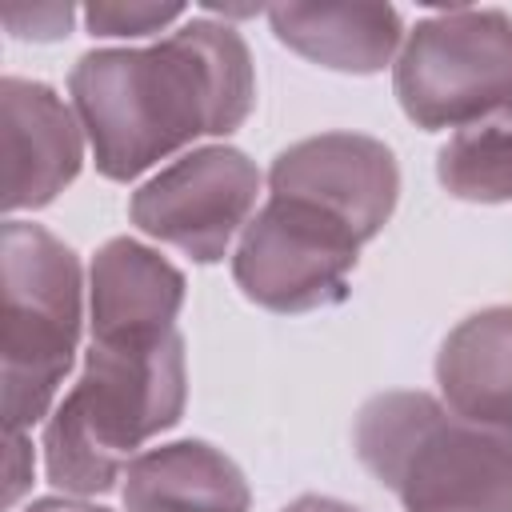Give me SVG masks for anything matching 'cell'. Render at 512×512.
<instances>
[{"instance_id":"7","label":"cell","mask_w":512,"mask_h":512,"mask_svg":"<svg viewBox=\"0 0 512 512\" xmlns=\"http://www.w3.org/2000/svg\"><path fill=\"white\" fill-rule=\"evenodd\" d=\"M256 192L260 172L244 152L224 144L200 148L132 196V224L208 264L220 260L232 236L248 224Z\"/></svg>"},{"instance_id":"17","label":"cell","mask_w":512,"mask_h":512,"mask_svg":"<svg viewBox=\"0 0 512 512\" xmlns=\"http://www.w3.org/2000/svg\"><path fill=\"white\" fill-rule=\"evenodd\" d=\"M32 480V448L24 440V432H8V488H4V500L12 504Z\"/></svg>"},{"instance_id":"5","label":"cell","mask_w":512,"mask_h":512,"mask_svg":"<svg viewBox=\"0 0 512 512\" xmlns=\"http://www.w3.org/2000/svg\"><path fill=\"white\" fill-rule=\"evenodd\" d=\"M396 96L420 128L472 124L512 100V20L496 8L436 12L408 32Z\"/></svg>"},{"instance_id":"13","label":"cell","mask_w":512,"mask_h":512,"mask_svg":"<svg viewBox=\"0 0 512 512\" xmlns=\"http://www.w3.org/2000/svg\"><path fill=\"white\" fill-rule=\"evenodd\" d=\"M268 20L288 48L340 72H376L400 44V16L388 4H280Z\"/></svg>"},{"instance_id":"10","label":"cell","mask_w":512,"mask_h":512,"mask_svg":"<svg viewBox=\"0 0 512 512\" xmlns=\"http://www.w3.org/2000/svg\"><path fill=\"white\" fill-rule=\"evenodd\" d=\"M92 340L148 344L172 332L184 276L136 240H108L92 260Z\"/></svg>"},{"instance_id":"2","label":"cell","mask_w":512,"mask_h":512,"mask_svg":"<svg viewBox=\"0 0 512 512\" xmlns=\"http://www.w3.org/2000/svg\"><path fill=\"white\" fill-rule=\"evenodd\" d=\"M184 408V344L176 332L148 344H96L80 380L44 432L48 480L76 496L108 492L124 456L176 424Z\"/></svg>"},{"instance_id":"4","label":"cell","mask_w":512,"mask_h":512,"mask_svg":"<svg viewBox=\"0 0 512 512\" xmlns=\"http://www.w3.org/2000/svg\"><path fill=\"white\" fill-rule=\"evenodd\" d=\"M4 316H0V364H4V428L24 432L36 424L80 336V264L40 224H4Z\"/></svg>"},{"instance_id":"1","label":"cell","mask_w":512,"mask_h":512,"mask_svg":"<svg viewBox=\"0 0 512 512\" xmlns=\"http://www.w3.org/2000/svg\"><path fill=\"white\" fill-rule=\"evenodd\" d=\"M72 100L108 180H132L204 132H232L252 108V60L228 24L192 20L152 48L88 52Z\"/></svg>"},{"instance_id":"15","label":"cell","mask_w":512,"mask_h":512,"mask_svg":"<svg viewBox=\"0 0 512 512\" xmlns=\"http://www.w3.org/2000/svg\"><path fill=\"white\" fill-rule=\"evenodd\" d=\"M180 12V4H88L84 20L96 36H144L172 24Z\"/></svg>"},{"instance_id":"19","label":"cell","mask_w":512,"mask_h":512,"mask_svg":"<svg viewBox=\"0 0 512 512\" xmlns=\"http://www.w3.org/2000/svg\"><path fill=\"white\" fill-rule=\"evenodd\" d=\"M28 512H108V508L80 504V500H40V504H32Z\"/></svg>"},{"instance_id":"18","label":"cell","mask_w":512,"mask_h":512,"mask_svg":"<svg viewBox=\"0 0 512 512\" xmlns=\"http://www.w3.org/2000/svg\"><path fill=\"white\" fill-rule=\"evenodd\" d=\"M284 512H360V508L340 504V500H328V496H300V500L288 504Z\"/></svg>"},{"instance_id":"11","label":"cell","mask_w":512,"mask_h":512,"mask_svg":"<svg viewBox=\"0 0 512 512\" xmlns=\"http://www.w3.org/2000/svg\"><path fill=\"white\" fill-rule=\"evenodd\" d=\"M124 508L128 512H248V484L224 452L200 440H180L128 460Z\"/></svg>"},{"instance_id":"6","label":"cell","mask_w":512,"mask_h":512,"mask_svg":"<svg viewBox=\"0 0 512 512\" xmlns=\"http://www.w3.org/2000/svg\"><path fill=\"white\" fill-rule=\"evenodd\" d=\"M360 240L336 216L272 196L244 228L236 248V284L272 312H308L344 296Z\"/></svg>"},{"instance_id":"14","label":"cell","mask_w":512,"mask_h":512,"mask_svg":"<svg viewBox=\"0 0 512 512\" xmlns=\"http://www.w3.org/2000/svg\"><path fill=\"white\" fill-rule=\"evenodd\" d=\"M436 172L460 200H512V104L464 124L440 148Z\"/></svg>"},{"instance_id":"12","label":"cell","mask_w":512,"mask_h":512,"mask_svg":"<svg viewBox=\"0 0 512 512\" xmlns=\"http://www.w3.org/2000/svg\"><path fill=\"white\" fill-rule=\"evenodd\" d=\"M436 380L456 416L512 432V308L468 316L444 340Z\"/></svg>"},{"instance_id":"16","label":"cell","mask_w":512,"mask_h":512,"mask_svg":"<svg viewBox=\"0 0 512 512\" xmlns=\"http://www.w3.org/2000/svg\"><path fill=\"white\" fill-rule=\"evenodd\" d=\"M0 20L16 32V36H32V40H52L72 24V4H4Z\"/></svg>"},{"instance_id":"9","label":"cell","mask_w":512,"mask_h":512,"mask_svg":"<svg viewBox=\"0 0 512 512\" xmlns=\"http://www.w3.org/2000/svg\"><path fill=\"white\" fill-rule=\"evenodd\" d=\"M4 208H40L80 172V128L44 84L8 76L0 84Z\"/></svg>"},{"instance_id":"3","label":"cell","mask_w":512,"mask_h":512,"mask_svg":"<svg viewBox=\"0 0 512 512\" xmlns=\"http://www.w3.org/2000/svg\"><path fill=\"white\" fill-rule=\"evenodd\" d=\"M356 452L404 512H512V432L480 428L428 392L368 400Z\"/></svg>"},{"instance_id":"8","label":"cell","mask_w":512,"mask_h":512,"mask_svg":"<svg viewBox=\"0 0 512 512\" xmlns=\"http://www.w3.org/2000/svg\"><path fill=\"white\" fill-rule=\"evenodd\" d=\"M272 196L304 200L336 216L364 244L372 240L396 204V160L392 152L356 132H324L284 148L272 164Z\"/></svg>"}]
</instances>
